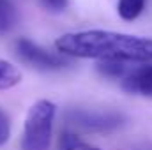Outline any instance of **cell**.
<instances>
[{"label": "cell", "mask_w": 152, "mask_h": 150, "mask_svg": "<svg viewBox=\"0 0 152 150\" xmlns=\"http://www.w3.org/2000/svg\"><path fill=\"white\" fill-rule=\"evenodd\" d=\"M55 46L62 55L76 58H97L113 62L152 60V39L110 30H83L64 34L57 39Z\"/></svg>", "instance_id": "cell-1"}, {"label": "cell", "mask_w": 152, "mask_h": 150, "mask_svg": "<svg viewBox=\"0 0 152 150\" xmlns=\"http://www.w3.org/2000/svg\"><path fill=\"white\" fill-rule=\"evenodd\" d=\"M55 120V104L41 99L32 104L27 113L21 150H48L51 143V129Z\"/></svg>", "instance_id": "cell-2"}, {"label": "cell", "mask_w": 152, "mask_h": 150, "mask_svg": "<svg viewBox=\"0 0 152 150\" xmlns=\"http://www.w3.org/2000/svg\"><path fill=\"white\" fill-rule=\"evenodd\" d=\"M71 125L88 133H112L126 124V117L118 111H97L75 108L66 113Z\"/></svg>", "instance_id": "cell-3"}, {"label": "cell", "mask_w": 152, "mask_h": 150, "mask_svg": "<svg viewBox=\"0 0 152 150\" xmlns=\"http://www.w3.org/2000/svg\"><path fill=\"white\" fill-rule=\"evenodd\" d=\"M16 53L23 62L30 64L32 67L41 69V71H58V69H66L71 66L69 60L62 53L46 51L44 48L37 46L30 39H18L16 41Z\"/></svg>", "instance_id": "cell-4"}, {"label": "cell", "mask_w": 152, "mask_h": 150, "mask_svg": "<svg viewBox=\"0 0 152 150\" xmlns=\"http://www.w3.org/2000/svg\"><path fill=\"white\" fill-rule=\"evenodd\" d=\"M120 81L126 92L143 95V97H152V66L131 67V71Z\"/></svg>", "instance_id": "cell-5"}, {"label": "cell", "mask_w": 152, "mask_h": 150, "mask_svg": "<svg viewBox=\"0 0 152 150\" xmlns=\"http://www.w3.org/2000/svg\"><path fill=\"white\" fill-rule=\"evenodd\" d=\"M18 23V11L11 0H0V36L11 32Z\"/></svg>", "instance_id": "cell-6"}, {"label": "cell", "mask_w": 152, "mask_h": 150, "mask_svg": "<svg viewBox=\"0 0 152 150\" xmlns=\"http://www.w3.org/2000/svg\"><path fill=\"white\" fill-rule=\"evenodd\" d=\"M21 81V73L16 66H12L7 60L0 58V90H7L16 87Z\"/></svg>", "instance_id": "cell-7"}, {"label": "cell", "mask_w": 152, "mask_h": 150, "mask_svg": "<svg viewBox=\"0 0 152 150\" xmlns=\"http://www.w3.org/2000/svg\"><path fill=\"white\" fill-rule=\"evenodd\" d=\"M145 7V0H118L117 4V11L118 16L126 21H133L136 20Z\"/></svg>", "instance_id": "cell-8"}, {"label": "cell", "mask_w": 152, "mask_h": 150, "mask_svg": "<svg viewBox=\"0 0 152 150\" xmlns=\"http://www.w3.org/2000/svg\"><path fill=\"white\" fill-rule=\"evenodd\" d=\"M127 62H113V60H101V64L97 66V71L106 78H113V79H122L124 76L131 71L129 66H126Z\"/></svg>", "instance_id": "cell-9"}, {"label": "cell", "mask_w": 152, "mask_h": 150, "mask_svg": "<svg viewBox=\"0 0 152 150\" xmlns=\"http://www.w3.org/2000/svg\"><path fill=\"white\" fill-rule=\"evenodd\" d=\"M58 150H101L94 145L85 143L83 140H80L73 133H64L58 143Z\"/></svg>", "instance_id": "cell-10"}, {"label": "cell", "mask_w": 152, "mask_h": 150, "mask_svg": "<svg viewBox=\"0 0 152 150\" xmlns=\"http://www.w3.org/2000/svg\"><path fill=\"white\" fill-rule=\"evenodd\" d=\"M11 136V124H9V117L0 110V145L7 143Z\"/></svg>", "instance_id": "cell-11"}, {"label": "cell", "mask_w": 152, "mask_h": 150, "mask_svg": "<svg viewBox=\"0 0 152 150\" xmlns=\"http://www.w3.org/2000/svg\"><path fill=\"white\" fill-rule=\"evenodd\" d=\"M67 2L69 0H42V4L50 9V11H55V12H60L67 7Z\"/></svg>", "instance_id": "cell-12"}, {"label": "cell", "mask_w": 152, "mask_h": 150, "mask_svg": "<svg viewBox=\"0 0 152 150\" xmlns=\"http://www.w3.org/2000/svg\"><path fill=\"white\" fill-rule=\"evenodd\" d=\"M127 150H152V141H145V143H140V145H134Z\"/></svg>", "instance_id": "cell-13"}]
</instances>
